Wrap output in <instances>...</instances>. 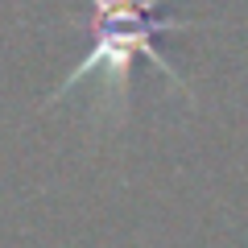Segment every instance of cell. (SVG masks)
<instances>
[{
  "instance_id": "6da1fadb",
  "label": "cell",
  "mask_w": 248,
  "mask_h": 248,
  "mask_svg": "<svg viewBox=\"0 0 248 248\" xmlns=\"http://www.w3.org/2000/svg\"><path fill=\"white\" fill-rule=\"evenodd\" d=\"M87 4H91V17H87L91 46H87V54L79 58V66L58 83V91H54L50 104L66 99L83 79H91V75H104L108 95L120 99L124 95L120 87H128V75H133L137 58L153 62V66L186 95L182 75L170 66L166 50H161V33L182 29L186 25L182 17H170V13L161 9V0H87Z\"/></svg>"
}]
</instances>
